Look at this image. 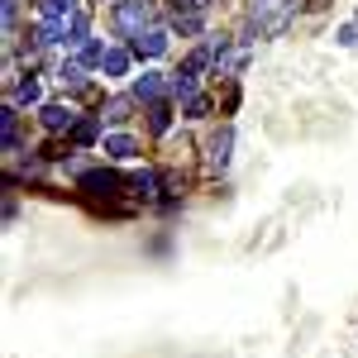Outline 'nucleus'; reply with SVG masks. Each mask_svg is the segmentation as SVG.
I'll return each instance as SVG.
<instances>
[{"mask_svg":"<svg viewBox=\"0 0 358 358\" xmlns=\"http://www.w3.org/2000/svg\"><path fill=\"white\" fill-rule=\"evenodd\" d=\"M106 153H110V158H134V153H138V138L115 134V138H106Z\"/></svg>","mask_w":358,"mask_h":358,"instance_id":"423d86ee","label":"nucleus"},{"mask_svg":"<svg viewBox=\"0 0 358 358\" xmlns=\"http://www.w3.org/2000/svg\"><path fill=\"white\" fill-rule=\"evenodd\" d=\"M153 187H158L153 172H134V177H129V196H153Z\"/></svg>","mask_w":358,"mask_h":358,"instance_id":"9d476101","label":"nucleus"},{"mask_svg":"<svg viewBox=\"0 0 358 358\" xmlns=\"http://www.w3.org/2000/svg\"><path fill=\"white\" fill-rule=\"evenodd\" d=\"M148 20H153V0H120V10H115V29L120 34H143Z\"/></svg>","mask_w":358,"mask_h":358,"instance_id":"f257e3e1","label":"nucleus"},{"mask_svg":"<svg viewBox=\"0 0 358 358\" xmlns=\"http://www.w3.org/2000/svg\"><path fill=\"white\" fill-rule=\"evenodd\" d=\"M229 143H234V134H229V129H220V134L210 138V163H215V167L229 163Z\"/></svg>","mask_w":358,"mask_h":358,"instance_id":"6e6552de","label":"nucleus"},{"mask_svg":"<svg viewBox=\"0 0 358 358\" xmlns=\"http://www.w3.org/2000/svg\"><path fill=\"white\" fill-rule=\"evenodd\" d=\"M57 77H62V86H82L86 77H82V62H62V72H57Z\"/></svg>","mask_w":358,"mask_h":358,"instance_id":"f8f14e48","label":"nucleus"},{"mask_svg":"<svg viewBox=\"0 0 358 358\" xmlns=\"http://www.w3.org/2000/svg\"><path fill=\"white\" fill-rule=\"evenodd\" d=\"M43 124H48V129H77V115L72 110H62V106H43Z\"/></svg>","mask_w":358,"mask_h":358,"instance_id":"39448f33","label":"nucleus"},{"mask_svg":"<svg viewBox=\"0 0 358 358\" xmlns=\"http://www.w3.org/2000/svg\"><path fill=\"white\" fill-rule=\"evenodd\" d=\"M38 10H43L48 24H62V20L72 15V0H38Z\"/></svg>","mask_w":358,"mask_h":358,"instance_id":"0eeeda50","label":"nucleus"},{"mask_svg":"<svg viewBox=\"0 0 358 358\" xmlns=\"http://www.w3.org/2000/svg\"><path fill=\"white\" fill-rule=\"evenodd\" d=\"M148 124H153V134H163V129H167V106H163V101H153V110H148Z\"/></svg>","mask_w":358,"mask_h":358,"instance_id":"ddd939ff","label":"nucleus"},{"mask_svg":"<svg viewBox=\"0 0 358 358\" xmlns=\"http://www.w3.org/2000/svg\"><path fill=\"white\" fill-rule=\"evenodd\" d=\"M172 91L192 101V96H196V72H177V82H172Z\"/></svg>","mask_w":358,"mask_h":358,"instance_id":"9b49d317","label":"nucleus"},{"mask_svg":"<svg viewBox=\"0 0 358 358\" xmlns=\"http://www.w3.org/2000/svg\"><path fill=\"white\" fill-rule=\"evenodd\" d=\"M177 10H206V0H172Z\"/></svg>","mask_w":358,"mask_h":358,"instance_id":"f3484780","label":"nucleus"},{"mask_svg":"<svg viewBox=\"0 0 358 358\" xmlns=\"http://www.w3.org/2000/svg\"><path fill=\"white\" fill-rule=\"evenodd\" d=\"M96 129H101V120H82L72 134H77V143H91V138H96Z\"/></svg>","mask_w":358,"mask_h":358,"instance_id":"4468645a","label":"nucleus"},{"mask_svg":"<svg viewBox=\"0 0 358 358\" xmlns=\"http://www.w3.org/2000/svg\"><path fill=\"white\" fill-rule=\"evenodd\" d=\"M124 115H129V101H110V106L101 110V120H115V124H120Z\"/></svg>","mask_w":358,"mask_h":358,"instance_id":"2eb2a0df","label":"nucleus"},{"mask_svg":"<svg viewBox=\"0 0 358 358\" xmlns=\"http://www.w3.org/2000/svg\"><path fill=\"white\" fill-rule=\"evenodd\" d=\"M167 48V34L163 29H148V34H134V53L138 57H158Z\"/></svg>","mask_w":358,"mask_h":358,"instance_id":"7ed1b4c3","label":"nucleus"},{"mask_svg":"<svg viewBox=\"0 0 358 358\" xmlns=\"http://www.w3.org/2000/svg\"><path fill=\"white\" fill-rule=\"evenodd\" d=\"M20 101L34 106V101H38V82H20Z\"/></svg>","mask_w":358,"mask_h":358,"instance_id":"dca6fc26","label":"nucleus"},{"mask_svg":"<svg viewBox=\"0 0 358 358\" xmlns=\"http://www.w3.org/2000/svg\"><path fill=\"white\" fill-rule=\"evenodd\" d=\"M82 187H86V192H96V196H115L120 187H124V182H120L115 172H86V177H82Z\"/></svg>","mask_w":358,"mask_h":358,"instance_id":"f03ea898","label":"nucleus"},{"mask_svg":"<svg viewBox=\"0 0 358 358\" xmlns=\"http://www.w3.org/2000/svg\"><path fill=\"white\" fill-rule=\"evenodd\" d=\"M110 77H124V67H129V53L124 48H106V62H101Z\"/></svg>","mask_w":358,"mask_h":358,"instance_id":"1a4fd4ad","label":"nucleus"},{"mask_svg":"<svg viewBox=\"0 0 358 358\" xmlns=\"http://www.w3.org/2000/svg\"><path fill=\"white\" fill-rule=\"evenodd\" d=\"M134 96L138 101H158V96H163V72H143L134 82Z\"/></svg>","mask_w":358,"mask_h":358,"instance_id":"20e7f679","label":"nucleus"}]
</instances>
